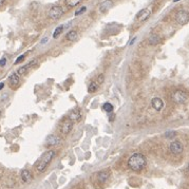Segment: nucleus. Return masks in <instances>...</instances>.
Masks as SVG:
<instances>
[{"mask_svg": "<svg viewBox=\"0 0 189 189\" xmlns=\"http://www.w3.org/2000/svg\"><path fill=\"white\" fill-rule=\"evenodd\" d=\"M3 2H4V0H0V5L2 4V3H3Z\"/></svg>", "mask_w": 189, "mask_h": 189, "instance_id": "31", "label": "nucleus"}, {"mask_svg": "<svg viewBox=\"0 0 189 189\" xmlns=\"http://www.w3.org/2000/svg\"><path fill=\"white\" fill-rule=\"evenodd\" d=\"M77 37H78L77 32H76V31H74V30L69 31L68 33H67V35H66L67 40H69V41H74V40H76V39H77Z\"/></svg>", "mask_w": 189, "mask_h": 189, "instance_id": "17", "label": "nucleus"}, {"mask_svg": "<svg viewBox=\"0 0 189 189\" xmlns=\"http://www.w3.org/2000/svg\"><path fill=\"white\" fill-rule=\"evenodd\" d=\"M69 117L73 121V123H77V121H81V119H83L81 110L80 109H75V110H73V111L71 112L70 115H69Z\"/></svg>", "mask_w": 189, "mask_h": 189, "instance_id": "11", "label": "nucleus"}, {"mask_svg": "<svg viewBox=\"0 0 189 189\" xmlns=\"http://www.w3.org/2000/svg\"><path fill=\"white\" fill-rule=\"evenodd\" d=\"M175 20L180 25H185L189 21V13L186 11H180L175 15Z\"/></svg>", "mask_w": 189, "mask_h": 189, "instance_id": "6", "label": "nucleus"}, {"mask_svg": "<svg viewBox=\"0 0 189 189\" xmlns=\"http://www.w3.org/2000/svg\"><path fill=\"white\" fill-rule=\"evenodd\" d=\"M177 135V132L175 131H172V130H169V131H166L164 133V136L166 137V139H173L174 136Z\"/></svg>", "mask_w": 189, "mask_h": 189, "instance_id": "22", "label": "nucleus"}, {"mask_svg": "<svg viewBox=\"0 0 189 189\" xmlns=\"http://www.w3.org/2000/svg\"><path fill=\"white\" fill-rule=\"evenodd\" d=\"M63 10L59 5H54V6H52V8L50 9V11H49V17H50L52 20H57V19H59V18L63 16Z\"/></svg>", "mask_w": 189, "mask_h": 189, "instance_id": "5", "label": "nucleus"}, {"mask_svg": "<svg viewBox=\"0 0 189 189\" xmlns=\"http://www.w3.org/2000/svg\"><path fill=\"white\" fill-rule=\"evenodd\" d=\"M188 171H189V166H188Z\"/></svg>", "mask_w": 189, "mask_h": 189, "instance_id": "34", "label": "nucleus"}, {"mask_svg": "<svg viewBox=\"0 0 189 189\" xmlns=\"http://www.w3.org/2000/svg\"><path fill=\"white\" fill-rule=\"evenodd\" d=\"M60 143V139L56 135H49L47 139V145L48 146H56Z\"/></svg>", "mask_w": 189, "mask_h": 189, "instance_id": "13", "label": "nucleus"}, {"mask_svg": "<svg viewBox=\"0 0 189 189\" xmlns=\"http://www.w3.org/2000/svg\"><path fill=\"white\" fill-rule=\"evenodd\" d=\"M55 156V152L54 150H48V151H45L42 155L40 156V159L38 160V162L36 163V169H37V171L39 172H42L48 165L50 164V162L53 160V157Z\"/></svg>", "mask_w": 189, "mask_h": 189, "instance_id": "2", "label": "nucleus"}, {"mask_svg": "<svg viewBox=\"0 0 189 189\" xmlns=\"http://www.w3.org/2000/svg\"><path fill=\"white\" fill-rule=\"evenodd\" d=\"M172 99L178 105H184L188 101V94L184 90H175L172 93Z\"/></svg>", "mask_w": 189, "mask_h": 189, "instance_id": "4", "label": "nucleus"}, {"mask_svg": "<svg viewBox=\"0 0 189 189\" xmlns=\"http://www.w3.org/2000/svg\"><path fill=\"white\" fill-rule=\"evenodd\" d=\"M150 16H151V10L148 8L143 9L136 14V20L143 22V21H146Z\"/></svg>", "mask_w": 189, "mask_h": 189, "instance_id": "7", "label": "nucleus"}, {"mask_svg": "<svg viewBox=\"0 0 189 189\" xmlns=\"http://www.w3.org/2000/svg\"><path fill=\"white\" fill-rule=\"evenodd\" d=\"M135 40H136V38H135V37H134V38H133V39H132V40H131V41H130V45H133V43H134V41H135Z\"/></svg>", "mask_w": 189, "mask_h": 189, "instance_id": "29", "label": "nucleus"}, {"mask_svg": "<svg viewBox=\"0 0 189 189\" xmlns=\"http://www.w3.org/2000/svg\"><path fill=\"white\" fill-rule=\"evenodd\" d=\"M173 1L174 2H177V1H180V0H173Z\"/></svg>", "mask_w": 189, "mask_h": 189, "instance_id": "32", "label": "nucleus"}, {"mask_svg": "<svg viewBox=\"0 0 189 189\" xmlns=\"http://www.w3.org/2000/svg\"><path fill=\"white\" fill-rule=\"evenodd\" d=\"M160 37L157 35H151L150 37H149V39H148V42H149V45H159L160 43Z\"/></svg>", "mask_w": 189, "mask_h": 189, "instance_id": "18", "label": "nucleus"}, {"mask_svg": "<svg viewBox=\"0 0 189 189\" xmlns=\"http://www.w3.org/2000/svg\"><path fill=\"white\" fill-rule=\"evenodd\" d=\"M24 57H25V55H21V56H19V57L16 59V61H15V63H19L20 61H22L23 59H24Z\"/></svg>", "mask_w": 189, "mask_h": 189, "instance_id": "26", "label": "nucleus"}, {"mask_svg": "<svg viewBox=\"0 0 189 189\" xmlns=\"http://www.w3.org/2000/svg\"><path fill=\"white\" fill-rule=\"evenodd\" d=\"M103 109L105 110L106 112H108V113H110V112L113 111V105H111L110 103H106L105 105L103 106Z\"/></svg>", "mask_w": 189, "mask_h": 189, "instance_id": "23", "label": "nucleus"}, {"mask_svg": "<svg viewBox=\"0 0 189 189\" xmlns=\"http://www.w3.org/2000/svg\"><path fill=\"white\" fill-rule=\"evenodd\" d=\"M47 41H48V38H45V39H42V40H41V42H47Z\"/></svg>", "mask_w": 189, "mask_h": 189, "instance_id": "30", "label": "nucleus"}, {"mask_svg": "<svg viewBox=\"0 0 189 189\" xmlns=\"http://www.w3.org/2000/svg\"><path fill=\"white\" fill-rule=\"evenodd\" d=\"M5 63H6V58H2V59H0V66H5Z\"/></svg>", "mask_w": 189, "mask_h": 189, "instance_id": "27", "label": "nucleus"}, {"mask_svg": "<svg viewBox=\"0 0 189 189\" xmlns=\"http://www.w3.org/2000/svg\"><path fill=\"white\" fill-rule=\"evenodd\" d=\"M0 115H1V111H0Z\"/></svg>", "mask_w": 189, "mask_h": 189, "instance_id": "33", "label": "nucleus"}, {"mask_svg": "<svg viewBox=\"0 0 189 189\" xmlns=\"http://www.w3.org/2000/svg\"><path fill=\"white\" fill-rule=\"evenodd\" d=\"M151 106L155 111H161L164 107V103L160 97H154L151 99Z\"/></svg>", "mask_w": 189, "mask_h": 189, "instance_id": "10", "label": "nucleus"}, {"mask_svg": "<svg viewBox=\"0 0 189 189\" xmlns=\"http://www.w3.org/2000/svg\"><path fill=\"white\" fill-rule=\"evenodd\" d=\"M112 6H113V1H112V0H105V1H103V2L99 4V6H98L99 12L105 13V12H107V11L110 10Z\"/></svg>", "mask_w": 189, "mask_h": 189, "instance_id": "12", "label": "nucleus"}, {"mask_svg": "<svg viewBox=\"0 0 189 189\" xmlns=\"http://www.w3.org/2000/svg\"><path fill=\"white\" fill-rule=\"evenodd\" d=\"M21 179L24 183H30L33 180V175L29 170H22L21 171Z\"/></svg>", "mask_w": 189, "mask_h": 189, "instance_id": "15", "label": "nucleus"}, {"mask_svg": "<svg viewBox=\"0 0 189 189\" xmlns=\"http://www.w3.org/2000/svg\"><path fill=\"white\" fill-rule=\"evenodd\" d=\"M9 85L12 89H17L20 85V76L17 73H12L9 77Z\"/></svg>", "mask_w": 189, "mask_h": 189, "instance_id": "8", "label": "nucleus"}, {"mask_svg": "<svg viewBox=\"0 0 189 189\" xmlns=\"http://www.w3.org/2000/svg\"><path fill=\"white\" fill-rule=\"evenodd\" d=\"M128 166L133 171H141L146 166V159L142 153H133L128 160Z\"/></svg>", "mask_w": 189, "mask_h": 189, "instance_id": "1", "label": "nucleus"}, {"mask_svg": "<svg viewBox=\"0 0 189 189\" xmlns=\"http://www.w3.org/2000/svg\"><path fill=\"white\" fill-rule=\"evenodd\" d=\"M35 63H36V61L34 60V61H32V63H29V65H25V66L21 67V68H19V69H18V70H17V72H16V73H17L19 76H22V75H24V74L27 73V72H28V71H29V69H30L32 66H34V65H35Z\"/></svg>", "mask_w": 189, "mask_h": 189, "instance_id": "14", "label": "nucleus"}, {"mask_svg": "<svg viewBox=\"0 0 189 189\" xmlns=\"http://www.w3.org/2000/svg\"><path fill=\"white\" fill-rule=\"evenodd\" d=\"M63 30H65V27H63V25H59V27H57V28L55 29V31H54L53 37L55 38V39H56V38H58V36L63 33Z\"/></svg>", "mask_w": 189, "mask_h": 189, "instance_id": "21", "label": "nucleus"}, {"mask_svg": "<svg viewBox=\"0 0 189 189\" xmlns=\"http://www.w3.org/2000/svg\"><path fill=\"white\" fill-rule=\"evenodd\" d=\"M97 89H98V83H96L95 81H91L88 87V92L89 93H94L97 91Z\"/></svg>", "mask_w": 189, "mask_h": 189, "instance_id": "19", "label": "nucleus"}, {"mask_svg": "<svg viewBox=\"0 0 189 189\" xmlns=\"http://www.w3.org/2000/svg\"><path fill=\"white\" fill-rule=\"evenodd\" d=\"M169 149H170V152H171V153L178 155V154L182 153V151H183V145H182L179 141H174L170 144Z\"/></svg>", "mask_w": 189, "mask_h": 189, "instance_id": "9", "label": "nucleus"}, {"mask_svg": "<svg viewBox=\"0 0 189 189\" xmlns=\"http://www.w3.org/2000/svg\"><path fill=\"white\" fill-rule=\"evenodd\" d=\"M86 10H87L86 6H83V8H81L80 10H78L77 12H75V15H76V16H77V15H80V14H83V13L85 12Z\"/></svg>", "mask_w": 189, "mask_h": 189, "instance_id": "25", "label": "nucleus"}, {"mask_svg": "<svg viewBox=\"0 0 189 189\" xmlns=\"http://www.w3.org/2000/svg\"><path fill=\"white\" fill-rule=\"evenodd\" d=\"M73 121L70 119V117H65L63 121L59 124V127H58V130L60 132V134L63 135H68L71 132L72 128H73Z\"/></svg>", "mask_w": 189, "mask_h": 189, "instance_id": "3", "label": "nucleus"}, {"mask_svg": "<svg viewBox=\"0 0 189 189\" xmlns=\"http://www.w3.org/2000/svg\"><path fill=\"white\" fill-rule=\"evenodd\" d=\"M83 0H66V4L69 8H75L76 5H78Z\"/></svg>", "mask_w": 189, "mask_h": 189, "instance_id": "20", "label": "nucleus"}, {"mask_svg": "<svg viewBox=\"0 0 189 189\" xmlns=\"http://www.w3.org/2000/svg\"><path fill=\"white\" fill-rule=\"evenodd\" d=\"M103 79H105V76H103V74H99V75L97 76V83H103Z\"/></svg>", "mask_w": 189, "mask_h": 189, "instance_id": "24", "label": "nucleus"}, {"mask_svg": "<svg viewBox=\"0 0 189 189\" xmlns=\"http://www.w3.org/2000/svg\"><path fill=\"white\" fill-rule=\"evenodd\" d=\"M3 87H4V83H0V90H2Z\"/></svg>", "mask_w": 189, "mask_h": 189, "instance_id": "28", "label": "nucleus"}, {"mask_svg": "<svg viewBox=\"0 0 189 189\" xmlns=\"http://www.w3.org/2000/svg\"><path fill=\"white\" fill-rule=\"evenodd\" d=\"M109 177H110V171L109 170H101V171L98 172V175H97L98 181L101 182H106L109 179Z\"/></svg>", "mask_w": 189, "mask_h": 189, "instance_id": "16", "label": "nucleus"}]
</instances>
